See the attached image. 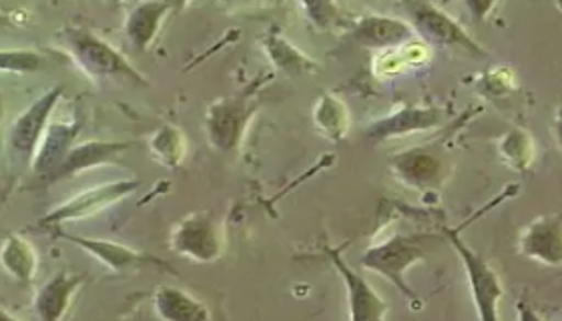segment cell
<instances>
[{"label": "cell", "instance_id": "1", "mask_svg": "<svg viewBox=\"0 0 562 321\" xmlns=\"http://www.w3.org/2000/svg\"><path fill=\"white\" fill-rule=\"evenodd\" d=\"M60 41L67 48L70 59L93 79L125 81L137 87L149 84L147 77H143L119 50L82 26H65L60 31Z\"/></svg>", "mask_w": 562, "mask_h": 321}, {"label": "cell", "instance_id": "2", "mask_svg": "<svg viewBox=\"0 0 562 321\" xmlns=\"http://www.w3.org/2000/svg\"><path fill=\"white\" fill-rule=\"evenodd\" d=\"M63 99V87H53L36 99L33 105L24 108L23 113L12 121L7 133V159L14 173H21L33 163L43 135L47 131L48 121Z\"/></svg>", "mask_w": 562, "mask_h": 321}, {"label": "cell", "instance_id": "3", "mask_svg": "<svg viewBox=\"0 0 562 321\" xmlns=\"http://www.w3.org/2000/svg\"><path fill=\"white\" fill-rule=\"evenodd\" d=\"M402 9L408 14L414 33L430 47L460 48L472 57H488L484 47L467 33L457 19L430 0H402Z\"/></svg>", "mask_w": 562, "mask_h": 321}, {"label": "cell", "instance_id": "4", "mask_svg": "<svg viewBox=\"0 0 562 321\" xmlns=\"http://www.w3.org/2000/svg\"><path fill=\"white\" fill-rule=\"evenodd\" d=\"M420 262H424L422 241L418 238H408V236H394L382 243H375L372 248L363 251L362 260H360L363 270L386 277L400 294H404L411 301H418V303H420V299L412 289L411 284L406 282V275L411 267Z\"/></svg>", "mask_w": 562, "mask_h": 321}, {"label": "cell", "instance_id": "5", "mask_svg": "<svg viewBox=\"0 0 562 321\" xmlns=\"http://www.w3.org/2000/svg\"><path fill=\"white\" fill-rule=\"evenodd\" d=\"M258 111L256 93L215 99L205 115V133L213 149L232 153L244 144L247 127Z\"/></svg>", "mask_w": 562, "mask_h": 321}, {"label": "cell", "instance_id": "6", "mask_svg": "<svg viewBox=\"0 0 562 321\" xmlns=\"http://www.w3.org/2000/svg\"><path fill=\"white\" fill-rule=\"evenodd\" d=\"M390 171L411 190L438 191L450 177L452 167L440 145L426 144L390 156Z\"/></svg>", "mask_w": 562, "mask_h": 321}, {"label": "cell", "instance_id": "7", "mask_svg": "<svg viewBox=\"0 0 562 321\" xmlns=\"http://www.w3.org/2000/svg\"><path fill=\"white\" fill-rule=\"evenodd\" d=\"M225 229L210 211L188 215L171 233V251L189 262H217L225 253Z\"/></svg>", "mask_w": 562, "mask_h": 321}, {"label": "cell", "instance_id": "8", "mask_svg": "<svg viewBox=\"0 0 562 321\" xmlns=\"http://www.w3.org/2000/svg\"><path fill=\"white\" fill-rule=\"evenodd\" d=\"M445 236L452 248L457 250L460 262L464 265V272L469 277L470 294L476 306V313L481 320H498V303L504 296L503 282L498 274L491 267V263L482 257L481 253L467 245L457 229H445Z\"/></svg>", "mask_w": 562, "mask_h": 321}, {"label": "cell", "instance_id": "9", "mask_svg": "<svg viewBox=\"0 0 562 321\" xmlns=\"http://www.w3.org/2000/svg\"><path fill=\"white\" fill-rule=\"evenodd\" d=\"M139 187V179H121L113 183H103L93 190L82 191L79 195L70 197L69 202L55 207L43 219H38V227H47V229L48 227H59L69 221L101 214V211H105L106 207L130 197L131 193H135Z\"/></svg>", "mask_w": 562, "mask_h": 321}, {"label": "cell", "instance_id": "10", "mask_svg": "<svg viewBox=\"0 0 562 321\" xmlns=\"http://www.w3.org/2000/svg\"><path fill=\"white\" fill-rule=\"evenodd\" d=\"M59 238L67 239L70 243L79 245L81 250L93 255L97 262L103 263L109 272L113 274H130V272H139V270H159L167 274H176V270L169 263L155 257L151 253L133 250L130 245H123L117 241H106V239L81 238V236H70L60 231Z\"/></svg>", "mask_w": 562, "mask_h": 321}, {"label": "cell", "instance_id": "11", "mask_svg": "<svg viewBox=\"0 0 562 321\" xmlns=\"http://www.w3.org/2000/svg\"><path fill=\"white\" fill-rule=\"evenodd\" d=\"M445 121V111L436 107L402 105L386 117H380L366 127V139L370 144H384L390 139L408 137L414 133L430 131L440 127Z\"/></svg>", "mask_w": 562, "mask_h": 321}, {"label": "cell", "instance_id": "12", "mask_svg": "<svg viewBox=\"0 0 562 321\" xmlns=\"http://www.w3.org/2000/svg\"><path fill=\"white\" fill-rule=\"evenodd\" d=\"M329 263L334 270L340 274L346 286V298H348V310H350V320L353 321H375L384 320L387 313V301L375 291L372 284L363 277L362 274L353 272L346 260L341 257L338 250L326 248Z\"/></svg>", "mask_w": 562, "mask_h": 321}, {"label": "cell", "instance_id": "13", "mask_svg": "<svg viewBox=\"0 0 562 321\" xmlns=\"http://www.w3.org/2000/svg\"><path fill=\"white\" fill-rule=\"evenodd\" d=\"M416 36L411 23L384 16V14H366L362 19L353 21L350 31L346 33V41L360 48H375V50H392L411 43Z\"/></svg>", "mask_w": 562, "mask_h": 321}, {"label": "cell", "instance_id": "14", "mask_svg": "<svg viewBox=\"0 0 562 321\" xmlns=\"http://www.w3.org/2000/svg\"><path fill=\"white\" fill-rule=\"evenodd\" d=\"M518 253L530 262L547 267H561L562 217L561 214L540 215L518 239Z\"/></svg>", "mask_w": 562, "mask_h": 321}, {"label": "cell", "instance_id": "15", "mask_svg": "<svg viewBox=\"0 0 562 321\" xmlns=\"http://www.w3.org/2000/svg\"><path fill=\"white\" fill-rule=\"evenodd\" d=\"M81 127L82 123L79 117H72L70 121H57V123L48 125L47 131L43 135V141L33 157V163H31L36 179H43L50 183V179L57 173L60 163L69 153L70 147L77 141Z\"/></svg>", "mask_w": 562, "mask_h": 321}, {"label": "cell", "instance_id": "16", "mask_svg": "<svg viewBox=\"0 0 562 321\" xmlns=\"http://www.w3.org/2000/svg\"><path fill=\"white\" fill-rule=\"evenodd\" d=\"M130 149L131 145L127 141H87V144L72 145L65 161L57 169V173L50 179V183L75 177L89 169L111 165Z\"/></svg>", "mask_w": 562, "mask_h": 321}, {"label": "cell", "instance_id": "17", "mask_svg": "<svg viewBox=\"0 0 562 321\" xmlns=\"http://www.w3.org/2000/svg\"><path fill=\"white\" fill-rule=\"evenodd\" d=\"M87 274L59 272L48 279L45 286L36 291L35 313L38 320L59 321L67 316L70 303L79 289L85 286Z\"/></svg>", "mask_w": 562, "mask_h": 321}, {"label": "cell", "instance_id": "18", "mask_svg": "<svg viewBox=\"0 0 562 321\" xmlns=\"http://www.w3.org/2000/svg\"><path fill=\"white\" fill-rule=\"evenodd\" d=\"M169 12V7L161 0L137 2L125 21V36L131 47L137 48L140 53L149 50L161 33V26Z\"/></svg>", "mask_w": 562, "mask_h": 321}, {"label": "cell", "instance_id": "19", "mask_svg": "<svg viewBox=\"0 0 562 321\" xmlns=\"http://www.w3.org/2000/svg\"><path fill=\"white\" fill-rule=\"evenodd\" d=\"M263 53L268 55L271 65L278 71L285 72L290 77H300V74H316L319 72V65L305 55L304 50L292 45L285 36L281 35L278 28H271L268 35L261 38Z\"/></svg>", "mask_w": 562, "mask_h": 321}, {"label": "cell", "instance_id": "20", "mask_svg": "<svg viewBox=\"0 0 562 321\" xmlns=\"http://www.w3.org/2000/svg\"><path fill=\"white\" fill-rule=\"evenodd\" d=\"M153 308L161 320L167 321H205L211 318L210 308L203 301L179 287H159L153 294Z\"/></svg>", "mask_w": 562, "mask_h": 321}, {"label": "cell", "instance_id": "21", "mask_svg": "<svg viewBox=\"0 0 562 321\" xmlns=\"http://www.w3.org/2000/svg\"><path fill=\"white\" fill-rule=\"evenodd\" d=\"M0 265L19 284H31L38 270V255L31 241L19 233H9L0 248Z\"/></svg>", "mask_w": 562, "mask_h": 321}, {"label": "cell", "instance_id": "22", "mask_svg": "<svg viewBox=\"0 0 562 321\" xmlns=\"http://www.w3.org/2000/svg\"><path fill=\"white\" fill-rule=\"evenodd\" d=\"M312 119L317 131L322 133L331 144H340L351 129L350 108L340 96L324 93L314 105Z\"/></svg>", "mask_w": 562, "mask_h": 321}, {"label": "cell", "instance_id": "23", "mask_svg": "<svg viewBox=\"0 0 562 321\" xmlns=\"http://www.w3.org/2000/svg\"><path fill=\"white\" fill-rule=\"evenodd\" d=\"M496 151H498V157L503 159L504 165L510 167L513 171H518V173H525L535 163L537 145H535V139H532L530 133L525 131L522 127H513L498 139Z\"/></svg>", "mask_w": 562, "mask_h": 321}, {"label": "cell", "instance_id": "24", "mask_svg": "<svg viewBox=\"0 0 562 321\" xmlns=\"http://www.w3.org/2000/svg\"><path fill=\"white\" fill-rule=\"evenodd\" d=\"M149 149L151 156L155 157L157 163L177 169L183 163L186 153H188V141L181 129H177L173 125H164L157 131L153 133L149 139Z\"/></svg>", "mask_w": 562, "mask_h": 321}, {"label": "cell", "instance_id": "25", "mask_svg": "<svg viewBox=\"0 0 562 321\" xmlns=\"http://www.w3.org/2000/svg\"><path fill=\"white\" fill-rule=\"evenodd\" d=\"M307 21L319 31H329L346 23L340 4L336 0H300Z\"/></svg>", "mask_w": 562, "mask_h": 321}, {"label": "cell", "instance_id": "26", "mask_svg": "<svg viewBox=\"0 0 562 321\" xmlns=\"http://www.w3.org/2000/svg\"><path fill=\"white\" fill-rule=\"evenodd\" d=\"M45 57L36 50H0V72H36L45 67Z\"/></svg>", "mask_w": 562, "mask_h": 321}, {"label": "cell", "instance_id": "27", "mask_svg": "<svg viewBox=\"0 0 562 321\" xmlns=\"http://www.w3.org/2000/svg\"><path fill=\"white\" fill-rule=\"evenodd\" d=\"M516 87H518L516 74L508 67L492 69L481 79V91H484V95L492 96V99L510 95V93H515Z\"/></svg>", "mask_w": 562, "mask_h": 321}, {"label": "cell", "instance_id": "28", "mask_svg": "<svg viewBox=\"0 0 562 321\" xmlns=\"http://www.w3.org/2000/svg\"><path fill=\"white\" fill-rule=\"evenodd\" d=\"M462 2H464V9L469 11L470 19L476 24L484 23L498 4V0H462Z\"/></svg>", "mask_w": 562, "mask_h": 321}, {"label": "cell", "instance_id": "29", "mask_svg": "<svg viewBox=\"0 0 562 321\" xmlns=\"http://www.w3.org/2000/svg\"><path fill=\"white\" fill-rule=\"evenodd\" d=\"M161 2H165V4L169 7V11L181 12L186 7H188L191 0H161Z\"/></svg>", "mask_w": 562, "mask_h": 321}, {"label": "cell", "instance_id": "30", "mask_svg": "<svg viewBox=\"0 0 562 321\" xmlns=\"http://www.w3.org/2000/svg\"><path fill=\"white\" fill-rule=\"evenodd\" d=\"M11 16L4 14V12H0V28H7V26H11Z\"/></svg>", "mask_w": 562, "mask_h": 321}, {"label": "cell", "instance_id": "31", "mask_svg": "<svg viewBox=\"0 0 562 321\" xmlns=\"http://www.w3.org/2000/svg\"><path fill=\"white\" fill-rule=\"evenodd\" d=\"M4 119V96L0 93V123Z\"/></svg>", "mask_w": 562, "mask_h": 321}, {"label": "cell", "instance_id": "32", "mask_svg": "<svg viewBox=\"0 0 562 321\" xmlns=\"http://www.w3.org/2000/svg\"><path fill=\"white\" fill-rule=\"evenodd\" d=\"M125 2H131V4H137L140 0H125Z\"/></svg>", "mask_w": 562, "mask_h": 321}, {"label": "cell", "instance_id": "33", "mask_svg": "<svg viewBox=\"0 0 562 321\" xmlns=\"http://www.w3.org/2000/svg\"><path fill=\"white\" fill-rule=\"evenodd\" d=\"M368 2H370V0H368Z\"/></svg>", "mask_w": 562, "mask_h": 321}]
</instances>
